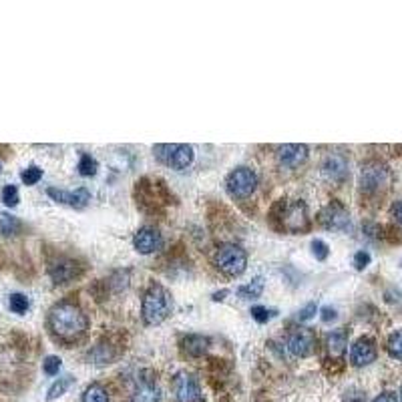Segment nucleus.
<instances>
[{
  "label": "nucleus",
  "instance_id": "1",
  "mask_svg": "<svg viewBox=\"0 0 402 402\" xmlns=\"http://www.w3.org/2000/svg\"><path fill=\"white\" fill-rule=\"evenodd\" d=\"M87 316L73 302H59L49 312V328L63 342H77L87 332Z\"/></svg>",
  "mask_w": 402,
  "mask_h": 402
},
{
  "label": "nucleus",
  "instance_id": "2",
  "mask_svg": "<svg viewBox=\"0 0 402 402\" xmlns=\"http://www.w3.org/2000/svg\"><path fill=\"white\" fill-rule=\"evenodd\" d=\"M173 312V298L161 284H151L145 292L141 304L143 322L147 326H157L165 322Z\"/></svg>",
  "mask_w": 402,
  "mask_h": 402
},
{
  "label": "nucleus",
  "instance_id": "3",
  "mask_svg": "<svg viewBox=\"0 0 402 402\" xmlns=\"http://www.w3.org/2000/svg\"><path fill=\"white\" fill-rule=\"evenodd\" d=\"M153 153L155 157L171 169H187L194 163V147L191 145H185V143H161L153 147Z\"/></svg>",
  "mask_w": 402,
  "mask_h": 402
},
{
  "label": "nucleus",
  "instance_id": "4",
  "mask_svg": "<svg viewBox=\"0 0 402 402\" xmlns=\"http://www.w3.org/2000/svg\"><path fill=\"white\" fill-rule=\"evenodd\" d=\"M213 261H215V266H218L220 272L235 278V276H242V273L246 272L247 254L240 246H235V244H225V246L218 247Z\"/></svg>",
  "mask_w": 402,
  "mask_h": 402
},
{
  "label": "nucleus",
  "instance_id": "5",
  "mask_svg": "<svg viewBox=\"0 0 402 402\" xmlns=\"http://www.w3.org/2000/svg\"><path fill=\"white\" fill-rule=\"evenodd\" d=\"M280 220H282V227L290 234H298L308 230V208L304 201H292V203H282V213H280Z\"/></svg>",
  "mask_w": 402,
  "mask_h": 402
},
{
  "label": "nucleus",
  "instance_id": "6",
  "mask_svg": "<svg viewBox=\"0 0 402 402\" xmlns=\"http://www.w3.org/2000/svg\"><path fill=\"white\" fill-rule=\"evenodd\" d=\"M225 187L232 197H247L258 187V175L249 167H237L227 175Z\"/></svg>",
  "mask_w": 402,
  "mask_h": 402
},
{
  "label": "nucleus",
  "instance_id": "7",
  "mask_svg": "<svg viewBox=\"0 0 402 402\" xmlns=\"http://www.w3.org/2000/svg\"><path fill=\"white\" fill-rule=\"evenodd\" d=\"M389 182V169L386 165L378 163V161H370L362 165V171H360V187L364 191L372 194V191H378L380 187H384Z\"/></svg>",
  "mask_w": 402,
  "mask_h": 402
},
{
  "label": "nucleus",
  "instance_id": "8",
  "mask_svg": "<svg viewBox=\"0 0 402 402\" xmlns=\"http://www.w3.org/2000/svg\"><path fill=\"white\" fill-rule=\"evenodd\" d=\"M173 394L177 402H199L201 401V389L194 374L179 372L173 378Z\"/></svg>",
  "mask_w": 402,
  "mask_h": 402
},
{
  "label": "nucleus",
  "instance_id": "9",
  "mask_svg": "<svg viewBox=\"0 0 402 402\" xmlns=\"http://www.w3.org/2000/svg\"><path fill=\"white\" fill-rule=\"evenodd\" d=\"M316 348V334L312 332L310 328H300L294 330L290 338H288V350L292 356L296 358H306L310 356Z\"/></svg>",
  "mask_w": 402,
  "mask_h": 402
},
{
  "label": "nucleus",
  "instance_id": "10",
  "mask_svg": "<svg viewBox=\"0 0 402 402\" xmlns=\"http://www.w3.org/2000/svg\"><path fill=\"white\" fill-rule=\"evenodd\" d=\"M49 197H52L59 203H66L71 208L83 209L89 201H91V191L87 187H78L77 191H65V189H57V187H49L47 189Z\"/></svg>",
  "mask_w": 402,
  "mask_h": 402
},
{
  "label": "nucleus",
  "instance_id": "11",
  "mask_svg": "<svg viewBox=\"0 0 402 402\" xmlns=\"http://www.w3.org/2000/svg\"><path fill=\"white\" fill-rule=\"evenodd\" d=\"M377 360V344L372 338H360L352 344L350 348V362L358 368L368 366Z\"/></svg>",
  "mask_w": 402,
  "mask_h": 402
},
{
  "label": "nucleus",
  "instance_id": "12",
  "mask_svg": "<svg viewBox=\"0 0 402 402\" xmlns=\"http://www.w3.org/2000/svg\"><path fill=\"white\" fill-rule=\"evenodd\" d=\"M133 246L139 254H153L163 247V235L155 227H141L133 237Z\"/></svg>",
  "mask_w": 402,
  "mask_h": 402
},
{
  "label": "nucleus",
  "instance_id": "13",
  "mask_svg": "<svg viewBox=\"0 0 402 402\" xmlns=\"http://www.w3.org/2000/svg\"><path fill=\"white\" fill-rule=\"evenodd\" d=\"M306 159H308V147H306V145L290 143V145H282V147L278 149V163H280L282 167L296 169L300 167Z\"/></svg>",
  "mask_w": 402,
  "mask_h": 402
},
{
  "label": "nucleus",
  "instance_id": "14",
  "mask_svg": "<svg viewBox=\"0 0 402 402\" xmlns=\"http://www.w3.org/2000/svg\"><path fill=\"white\" fill-rule=\"evenodd\" d=\"M320 223L328 230H346L350 225V215L340 203H330L320 213Z\"/></svg>",
  "mask_w": 402,
  "mask_h": 402
},
{
  "label": "nucleus",
  "instance_id": "15",
  "mask_svg": "<svg viewBox=\"0 0 402 402\" xmlns=\"http://www.w3.org/2000/svg\"><path fill=\"white\" fill-rule=\"evenodd\" d=\"M49 273H51L54 284H69L71 280H75L78 273H81V268H78L75 260L59 258V260H54L49 266Z\"/></svg>",
  "mask_w": 402,
  "mask_h": 402
},
{
  "label": "nucleus",
  "instance_id": "16",
  "mask_svg": "<svg viewBox=\"0 0 402 402\" xmlns=\"http://www.w3.org/2000/svg\"><path fill=\"white\" fill-rule=\"evenodd\" d=\"M322 173L330 182H344L348 177V161H346V157L340 155V153H332V155L326 157Z\"/></svg>",
  "mask_w": 402,
  "mask_h": 402
},
{
  "label": "nucleus",
  "instance_id": "17",
  "mask_svg": "<svg viewBox=\"0 0 402 402\" xmlns=\"http://www.w3.org/2000/svg\"><path fill=\"white\" fill-rule=\"evenodd\" d=\"M346 346H348V332L344 328H338L334 332L328 334V350L332 356H342L346 352Z\"/></svg>",
  "mask_w": 402,
  "mask_h": 402
},
{
  "label": "nucleus",
  "instance_id": "18",
  "mask_svg": "<svg viewBox=\"0 0 402 402\" xmlns=\"http://www.w3.org/2000/svg\"><path fill=\"white\" fill-rule=\"evenodd\" d=\"M161 401V390L153 382H143L133 392L131 402H159Z\"/></svg>",
  "mask_w": 402,
  "mask_h": 402
},
{
  "label": "nucleus",
  "instance_id": "19",
  "mask_svg": "<svg viewBox=\"0 0 402 402\" xmlns=\"http://www.w3.org/2000/svg\"><path fill=\"white\" fill-rule=\"evenodd\" d=\"M209 348V338L201 336V334H189L183 340V350L187 352L189 356H201L206 354Z\"/></svg>",
  "mask_w": 402,
  "mask_h": 402
},
{
  "label": "nucleus",
  "instance_id": "20",
  "mask_svg": "<svg viewBox=\"0 0 402 402\" xmlns=\"http://www.w3.org/2000/svg\"><path fill=\"white\" fill-rule=\"evenodd\" d=\"M264 292V278H254L249 284H244L237 288V296L244 300L260 298Z\"/></svg>",
  "mask_w": 402,
  "mask_h": 402
},
{
  "label": "nucleus",
  "instance_id": "21",
  "mask_svg": "<svg viewBox=\"0 0 402 402\" xmlns=\"http://www.w3.org/2000/svg\"><path fill=\"white\" fill-rule=\"evenodd\" d=\"M73 382H75V378L73 377H63V378H59V380H54V382H52V386L49 389V396H47V398H49V401L61 398L66 390L73 386Z\"/></svg>",
  "mask_w": 402,
  "mask_h": 402
},
{
  "label": "nucleus",
  "instance_id": "22",
  "mask_svg": "<svg viewBox=\"0 0 402 402\" xmlns=\"http://www.w3.org/2000/svg\"><path fill=\"white\" fill-rule=\"evenodd\" d=\"M83 402H109V392L101 384H91L83 392Z\"/></svg>",
  "mask_w": 402,
  "mask_h": 402
},
{
  "label": "nucleus",
  "instance_id": "23",
  "mask_svg": "<svg viewBox=\"0 0 402 402\" xmlns=\"http://www.w3.org/2000/svg\"><path fill=\"white\" fill-rule=\"evenodd\" d=\"M97 169H99V163H97V159L89 153H83L81 159H78V173L83 175V177H93V175H97Z\"/></svg>",
  "mask_w": 402,
  "mask_h": 402
},
{
  "label": "nucleus",
  "instance_id": "24",
  "mask_svg": "<svg viewBox=\"0 0 402 402\" xmlns=\"http://www.w3.org/2000/svg\"><path fill=\"white\" fill-rule=\"evenodd\" d=\"M20 230V221L16 220L11 213H0V234L14 235Z\"/></svg>",
  "mask_w": 402,
  "mask_h": 402
},
{
  "label": "nucleus",
  "instance_id": "25",
  "mask_svg": "<svg viewBox=\"0 0 402 402\" xmlns=\"http://www.w3.org/2000/svg\"><path fill=\"white\" fill-rule=\"evenodd\" d=\"M386 348H389V354L392 356V358H396V360H402V328L401 330H396V332H392V334H390Z\"/></svg>",
  "mask_w": 402,
  "mask_h": 402
},
{
  "label": "nucleus",
  "instance_id": "26",
  "mask_svg": "<svg viewBox=\"0 0 402 402\" xmlns=\"http://www.w3.org/2000/svg\"><path fill=\"white\" fill-rule=\"evenodd\" d=\"M8 306H11V310L14 314H25L30 304H28V298H26L25 294H13L11 300H8Z\"/></svg>",
  "mask_w": 402,
  "mask_h": 402
},
{
  "label": "nucleus",
  "instance_id": "27",
  "mask_svg": "<svg viewBox=\"0 0 402 402\" xmlns=\"http://www.w3.org/2000/svg\"><path fill=\"white\" fill-rule=\"evenodd\" d=\"M252 318L256 320V322H260V324H266V322H270L273 316H276V310H268V308H264V306H254L252 310Z\"/></svg>",
  "mask_w": 402,
  "mask_h": 402
},
{
  "label": "nucleus",
  "instance_id": "28",
  "mask_svg": "<svg viewBox=\"0 0 402 402\" xmlns=\"http://www.w3.org/2000/svg\"><path fill=\"white\" fill-rule=\"evenodd\" d=\"M23 182L25 185H35V183H39L42 179V169H39L37 165H32V167H28L23 171Z\"/></svg>",
  "mask_w": 402,
  "mask_h": 402
},
{
  "label": "nucleus",
  "instance_id": "29",
  "mask_svg": "<svg viewBox=\"0 0 402 402\" xmlns=\"http://www.w3.org/2000/svg\"><path fill=\"white\" fill-rule=\"evenodd\" d=\"M2 201H4V206H8V208H14V206L18 203V189H16V185H6V187L2 189Z\"/></svg>",
  "mask_w": 402,
  "mask_h": 402
},
{
  "label": "nucleus",
  "instance_id": "30",
  "mask_svg": "<svg viewBox=\"0 0 402 402\" xmlns=\"http://www.w3.org/2000/svg\"><path fill=\"white\" fill-rule=\"evenodd\" d=\"M42 370H45V374H49V377L59 374V370H61V358H59V356H47L45 362H42Z\"/></svg>",
  "mask_w": 402,
  "mask_h": 402
},
{
  "label": "nucleus",
  "instance_id": "31",
  "mask_svg": "<svg viewBox=\"0 0 402 402\" xmlns=\"http://www.w3.org/2000/svg\"><path fill=\"white\" fill-rule=\"evenodd\" d=\"M312 254H314V258H316V260L322 261L328 258L330 247H328V244L322 242V240H314V242H312Z\"/></svg>",
  "mask_w": 402,
  "mask_h": 402
},
{
  "label": "nucleus",
  "instance_id": "32",
  "mask_svg": "<svg viewBox=\"0 0 402 402\" xmlns=\"http://www.w3.org/2000/svg\"><path fill=\"white\" fill-rule=\"evenodd\" d=\"M370 264V254L368 252H356V256H354V266H356V270H364L366 266Z\"/></svg>",
  "mask_w": 402,
  "mask_h": 402
},
{
  "label": "nucleus",
  "instance_id": "33",
  "mask_svg": "<svg viewBox=\"0 0 402 402\" xmlns=\"http://www.w3.org/2000/svg\"><path fill=\"white\" fill-rule=\"evenodd\" d=\"M316 310H318V306H316V302H310L306 308H302V310L298 312V320L300 322H306V320H310L312 316L316 314Z\"/></svg>",
  "mask_w": 402,
  "mask_h": 402
},
{
  "label": "nucleus",
  "instance_id": "34",
  "mask_svg": "<svg viewBox=\"0 0 402 402\" xmlns=\"http://www.w3.org/2000/svg\"><path fill=\"white\" fill-rule=\"evenodd\" d=\"M372 402H398V396L394 392H380Z\"/></svg>",
  "mask_w": 402,
  "mask_h": 402
},
{
  "label": "nucleus",
  "instance_id": "35",
  "mask_svg": "<svg viewBox=\"0 0 402 402\" xmlns=\"http://www.w3.org/2000/svg\"><path fill=\"white\" fill-rule=\"evenodd\" d=\"M338 318V314L334 308H322V320L324 322H334Z\"/></svg>",
  "mask_w": 402,
  "mask_h": 402
},
{
  "label": "nucleus",
  "instance_id": "36",
  "mask_svg": "<svg viewBox=\"0 0 402 402\" xmlns=\"http://www.w3.org/2000/svg\"><path fill=\"white\" fill-rule=\"evenodd\" d=\"M394 215H396V220L402 223V201H398V203L394 206Z\"/></svg>",
  "mask_w": 402,
  "mask_h": 402
},
{
  "label": "nucleus",
  "instance_id": "37",
  "mask_svg": "<svg viewBox=\"0 0 402 402\" xmlns=\"http://www.w3.org/2000/svg\"><path fill=\"white\" fill-rule=\"evenodd\" d=\"M225 294H227V292H221V294H213V300H215V302H220V300H223V296H225Z\"/></svg>",
  "mask_w": 402,
  "mask_h": 402
},
{
  "label": "nucleus",
  "instance_id": "38",
  "mask_svg": "<svg viewBox=\"0 0 402 402\" xmlns=\"http://www.w3.org/2000/svg\"><path fill=\"white\" fill-rule=\"evenodd\" d=\"M401 398H402V386H401Z\"/></svg>",
  "mask_w": 402,
  "mask_h": 402
}]
</instances>
